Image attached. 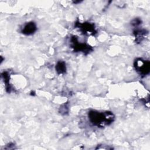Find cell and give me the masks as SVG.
Masks as SVG:
<instances>
[{
  "instance_id": "cell-1",
  "label": "cell",
  "mask_w": 150,
  "mask_h": 150,
  "mask_svg": "<svg viewBox=\"0 0 150 150\" xmlns=\"http://www.w3.org/2000/svg\"><path fill=\"white\" fill-rule=\"evenodd\" d=\"M90 122L98 127H104L110 125L114 120L115 116L110 111L99 112L96 110H90L88 113Z\"/></svg>"
},
{
  "instance_id": "cell-2",
  "label": "cell",
  "mask_w": 150,
  "mask_h": 150,
  "mask_svg": "<svg viewBox=\"0 0 150 150\" xmlns=\"http://www.w3.org/2000/svg\"><path fill=\"white\" fill-rule=\"evenodd\" d=\"M134 66L136 71L142 77L145 76L149 73L150 63L148 60L138 58L134 61Z\"/></svg>"
},
{
  "instance_id": "cell-3",
  "label": "cell",
  "mask_w": 150,
  "mask_h": 150,
  "mask_svg": "<svg viewBox=\"0 0 150 150\" xmlns=\"http://www.w3.org/2000/svg\"><path fill=\"white\" fill-rule=\"evenodd\" d=\"M71 46L74 52H83L86 54L93 51L92 47L86 43L79 42L77 38L75 36H73L71 38Z\"/></svg>"
},
{
  "instance_id": "cell-4",
  "label": "cell",
  "mask_w": 150,
  "mask_h": 150,
  "mask_svg": "<svg viewBox=\"0 0 150 150\" xmlns=\"http://www.w3.org/2000/svg\"><path fill=\"white\" fill-rule=\"evenodd\" d=\"M75 27L78 28L84 35H94L97 33V31L95 28V26L92 23H90V22L80 23L77 21L75 23Z\"/></svg>"
},
{
  "instance_id": "cell-5",
  "label": "cell",
  "mask_w": 150,
  "mask_h": 150,
  "mask_svg": "<svg viewBox=\"0 0 150 150\" xmlns=\"http://www.w3.org/2000/svg\"><path fill=\"white\" fill-rule=\"evenodd\" d=\"M37 30V26L35 22H29L26 23L21 30L22 33L25 35H31Z\"/></svg>"
},
{
  "instance_id": "cell-6",
  "label": "cell",
  "mask_w": 150,
  "mask_h": 150,
  "mask_svg": "<svg viewBox=\"0 0 150 150\" xmlns=\"http://www.w3.org/2000/svg\"><path fill=\"white\" fill-rule=\"evenodd\" d=\"M134 34L135 38V42L137 43H139L145 39L148 34V31L144 29H135L134 31Z\"/></svg>"
},
{
  "instance_id": "cell-7",
  "label": "cell",
  "mask_w": 150,
  "mask_h": 150,
  "mask_svg": "<svg viewBox=\"0 0 150 150\" xmlns=\"http://www.w3.org/2000/svg\"><path fill=\"white\" fill-rule=\"evenodd\" d=\"M56 71L58 74H63L66 72V64L64 61H58L55 66Z\"/></svg>"
},
{
  "instance_id": "cell-8",
  "label": "cell",
  "mask_w": 150,
  "mask_h": 150,
  "mask_svg": "<svg viewBox=\"0 0 150 150\" xmlns=\"http://www.w3.org/2000/svg\"><path fill=\"white\" fill-rule=\"evenodd\" d=\"M2 77L5 84V88L7 93H10L11 92V87L9 84V76L7 71H4L2 73Z\"/></svg>"
},
{
  "instance_id": "cell-9",
  "label": "cell",
  "mask_w": 150,
  "mask_h": 150,
  "mask_svg": "<svg viewBox=\"0 0 150 150\" xmlns=\"http://www.w3.org/2000/svg\"><path fill=\"white\" fill-rule=\"evenodd\" d=\"M68 112H69V107L66 104L62 105L60 107V108H59V112L62 114L64 115V114L68 113Z\"/></svg>"
},
{
  "instance_id": "cell-10",
  "label": "cell",
  "mask_w": 150,
  "mask_h": 150,
  "mask_svg": "<svg viewBox=\"0 0 150 150\" xmlns=\"http://www.w3.org/2000/svg\"><path fill=\"white\" fill-rule=\"evenodd\" d=\"M142 23V21L139 18H135L131 22V25L134 27H137L138 26L140 25Z\"/></svg>"
}]
</instances>
